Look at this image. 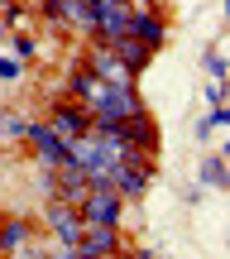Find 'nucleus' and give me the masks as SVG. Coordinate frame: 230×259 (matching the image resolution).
<instances>
[{
    "instance_id": "18",
    "label": "nucleus",
    "mask_w": 230,
    "mask_h": 259,
    "mask_svg": "<svg viewBox=\"0 0 230 259\" xmlns=\"http://www.w3.org/2000/svg\"><path fill=\"white\" fill-rule=\"evenodd\" d=\"M0 44H5V24H0Z\"/></svg>"
},
{
    "instance_id": "5",
    "label": "nucleus",
    "mask_w": 230,
    "mask_h": 259,
    "mask_svg": "<svg viewBox=\"0 0 230 259\" xmlns=\"http://www.w3.org/2000/svg\"><path fill=\"white\" fill-rule=\"evenodd\" d=\"M29 240H34V226L29 221H19V216L0 221V254H38Z\"/></svg>"
},
{
    "instance_id": "16",
    "label": "nucleus",
    "mask_w": 230,
    "mask_h": 259,
    "mask_svg": "<svg viewBox=\"0 0 230 259\" xmlns=\"http://www.w3.org/2000/svg\"><path fill=\"white\" fill-rule=\"evenodd\" d=\"M206 72L221 77V72H225V58H221V53H206Z\"/></svg>"
},
{
    "instance_id": "13",
    "label": "nucleus",
    "mask_w": 230,
    "mask_h": 259,
    "mask_svg": "<svg viewBox=\"0 0 230 259\" xmlns=\"http://www.w3.org/2000/svg\"><path fill=\"white\" fill-rule=\"evenodd\" d=\"M43 19L63 24V19H67V0H43Z\"/></svg>"
},
{
    "instance_id": "14",
    "label": "nucleus",
    "mask_w": 230,
    "mask_h": 259,
    "mask_svg": "<svg viewBox=\"0 0 230 259\" xmlns=\"http://www.w3.org/2000/svg\"><path fill=\"white\" fill-rule=\"evenodd\" d=\"M34 53H38V44H34V38H15V58H19V63H29Z\"/></svg>"
},
{
    "instance_id": "8",
    "label": "nucleus",
    "mask_w": 230,
    "mask_h": 259,
    "mask_svg": "<svg viewBox=\"0 0 230 259\" xmlns=\"http://www.w3.org/2000/svg\"><path fill=\"white\" fill-rule=\"evenodd\" d=\"M125 34H134L139 44L158 48V44H163V38H168V24H163V19H158V15H144V10H139V15H129V29H125Z\"/></svg>"
},
{
    "instance_id": "6",
    "label": "nucleus",
    "mask_w": 230,
    "mask_h": 259,
    "mask_svg": "<svg viewBox=\"0 0 230 259\" xmlns=\"http://www.w3.org/2000/svg\"><path fill=\"white\" fill-rule=\"evenodd\" d=\"M48 125H53L58 135L72 144L77 135H86V130H91V115H86V106H67V101H63V106L53 111V120H48Z\"/></svg>"
},
{
    "instance_id": "2",
    "label": "nucleus",
    "mask_w": 230,
    "mask_h": 259,
    "mask_svg": "<svg viewBox=\"0 0 230 259\" xmlns=\"http://www.w3.org/2000/svg\"><path fill=\"white\" fill-rule=\"evenodd\" d=\"M48 226H53V235L63 240V254H72L77 240H82V216H77V206L63 202V197H53V202H48Z\"/></svg>"
},
{
    "instance_id": "1",
    "label": "nucleus",
    "mask_w": 230,
    "mask_h": 259,
    "mask_svg": "<svg viewBox=\"0 0 230 259\" xmlns=\"http://www.w3.org/2000/svg\"><path fill=\"white\" fill-rule=\"evenodd\" d=\"M77 216H82V226H120V192L111 183H86Z\"/></svg>"
},
{
    "instance_id": "9",
    "label": "nucleus",
    "mask_w": 230,
    "mask_h": 259,
    "mask_svg": "<svg viewBox=\"0 0 230 259\" xmlns=\"http://www.w3.org/2000/svg\"><path fill=\"white\" fill-rule=\"evenodd\" d=\"M86 67H91L96 77H106V82H129V72H125V67L115 63V53H111V48H96Z\"/></svg>"
},
{
    "instance_id": "3",
    "label": "nucleus",
    "mask_w": 230,
    "mask_h": 259,
    "mask_svg": "<svg viewBox=\"0 0 230 259\" xmlns=\"http://www.w3.org/2000/svg\"><path fill=\"white\" fill-rule=\"evenodd\" d=\"M24 139L38 149V158H43L48 168H63V163H67V149H72V144H67L53 125H29V120H24Z\"/></svg>"
},
{
    "instance_id": "7",
    "label": "nucleus",
    "mask_w": 230,
    "mask_h": 259,
    "mask_svg": "<svg viewBox=\"0 0 230 259\" xmlns=\"http://www.w3.org/2000/svg\"><path fill=\"white\" fill-rule=\"evenodd\" d=\"M120 240H115V226H82V240H77L72 254H115Z\"/></svg>"
},
{
    "instance_id": "11",
    "label": "nucleus",
    "mask_w": 230,
    "mask_h": 259,
    "mask_svg": "<svg viewBox=\"0 0 230 259\" xmlns=\"http://www.w3.org/2000/svg\"><path fill=\"white\" fill-rule=\"evenodd\" d=\"M0 139H24V120L15 111H0Z\"/></svg>"
},
{
    "instance_id": "17",
    "label": "nucleus",
    "mask_w": 230,
    "mask_h": 259,
    "mask_svg": "<svg viewBox=\"0 0 230 259\" xmlns=\"http://www.w3.org/2000/svg\"><path fill=\"white\" fill-rule=\"evenodd\" d=\"M0 77H5V82H10V77H19V58H0Z\"/></svg>"
},
{
    "instance_id": "10",
    "label": "nucleus",
    "mask_w": 230,
    "mask_h": 259,
    "mask_svg": "<svg viewBox=\"0 0 230 259\" xmlns=\"http://www.w3.org/2000/svg\"><path fill=\"white\" fill-rule=\"evenodd\" d=\"M202 183L206 187H225V163H221V158H206V163H202Z\"/></svg>"
},
{
    "instance_id": "12",
    "label": "nucleus",
    "mask_w": 230,
    "mask_h": 259,
    "mask_svg": "<svg viewBox=\"0 0 230 259\" xmlns=\"http://www.w3.org/2000/svg\"><path fill=\"white\" fill-rule=\"evenodd\" d=\"M225 120H230V111H225L221 101H216V106H211V115H206V120L197 125V135H211V130H216V125H225Z\"/></svg>"
},
{
    "instance_id": "15",
    "label": "nucleus",
    "mask_w": 230,
    "mask_h": 259,
    "mask_svg": "<svg viewBox=\"0 0 230 259\" xmlns=\"http://www.w3.org/2000/svg\"><path fill=\"white\" fill-rule=\"evenodd\" d=\"M221 96H225V87H221V77H211V82H206V101L216 106V101H221Z\"/></svg>"
},
{
    "instance_id": "19",
    "label": "nucleus",
    "mask_w": 230,
    "mask_h": 259,
    "mask_svg": "<svg viewBox=\"0 0 230 259\" xmlns=\"http://www.w3.org/2000/svg\"><path fill=\"white\" fill-rule=\"evenodd\" d=\"M0 15H5V0H0Z\"/></svg>"
},
{
    "instance_id": "4",
    "label": "nucleus",
    "mask_w": 230,
    "mask_h": 259,
    "mask_svg": "<svg viewBox=\"0 0 230 259\" xmlns=\"http://www.w3.org/2000/svg\"><path fill=\"white\" fill-rule=\"evenodd\" d=\"M111 53H115V63L125 67L129 77H134V72H144V67H149V58H154V48H149V44H139L134 34H115Z\"/></svg>"
}]
</instances>
